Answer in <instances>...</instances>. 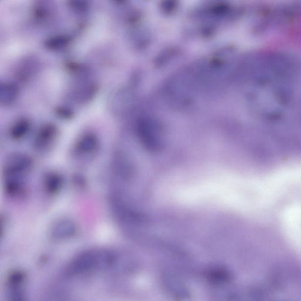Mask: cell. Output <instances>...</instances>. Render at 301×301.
<instances>
[{
	"label": "cell",
	"mask_w": 301,
	"mask_h": 301,
	"mask_svg": "<svg viewBox=\"0 0 301 301\" xmlns=\"http://www.w3.org/2000/svg\"><path fill=\"white\" fill-rule=\"evenodd\" d=\"M117 256L109 250H91L77 256L68 267L71 276L83 275L98 270L109 269L115 266Z\"/></svg>",
	"instance_id": "cell-1"
},
{
	"label": "cell",
	"mask_w": 301,
	"mask_h": 301,
	"mask_svg": "<svg viewBox=\"0 0 301 301\" xmlns=\"http://www.w3.org/2000/svg\"><path fill=\"white\" fill-rule=\"evenodd\" d=\"M136 131L140 142L152 152L162 150L164 145V134L159 122L151 117H142L137 122Z\"/></svg>",
	"instance_id": "cell-2"
},
{
	"label": "cell",
	"mask_w": 301,
	"mask_h": 301,
	"mask_svg": "<svg viewBox=\"0 0 301 301\" xmlns=\"http://www.w3.org/2000/svg\"><path fill=\"white\" fill-rule=\"evenodd\" d=\"M31 158L25 154L14 153L8 158L5 165V174L8 178H21L32 166Z\"/></svg>",
	"instance_id": "cell-3"
},
{
	"label": "cell",
	"mask_w": 301,
	"mask_h": 301,
	"mask_svg": "<svg viewBox=\"0 0 301 301\" xmlns=\"http://www.w3.org/2000/svg\"><path fill=\"white\" fill-rule=\"evenodd\" d=\"M133 101L132 91L129 88H121L110 97L109 108L115 115L126 112L130 108Z\"/></svg>",
	"instance_id": "cell-4"
},
{
	"label": "cell",
	"mask_w": 301,
	"mask_h": 301,
	"mask_svg": "<svg viewBox=\"0 0 301 301\" xmlns=\"http://www.w3.org/2000/svg\"><path fill=\"white\" fill-rule=\"evenodd\" d=\"M58 135L57 128L52 124L44 125L38 130L34 141V147L43 152L52 147Z\"/></svg>",
	"instance_id": "cell-5"
},
{
	"label": "cell",
	"mask_w": 301,
	"mask_h": 301,
	"mask_svg": "<svg viewBox=\"0 0 301 301\" xmlns=\"http://www.w3.org/2000/svg\"><path fill=\"white\" fill-rule=\"evenodd\" d=\"M77 228L70 220L61 219L55 222L50 230V236L55 240L68 239L75 235Z\"/></svg>",
	"instance_id": "cell-6"
},
{
	"label": "cell",
	"mask_w": 301,
	"mask_h": 301,
	"mask_svg": "<svg viewBox=\"0 0 301 301\" xmlns=\"http://www.w3.org/2000/svg\"><path fill=\"white\" fill-rule=\"evenodd\" d=\"M99 148V140L92 133H87L82 136L77 142L76 151L82 156H89L96 153Z\"/></svg>",
	"instance_id": "cell-7"
},
{
	"label": "cell",
	"mask_w": 301,
	"mask_h": 301,
	"mask_svg": "<svg viewBox=\"0 0 301 301\" xmlns=\"http://www.w3.org/2000/svg\"><path fill=\"white\" fill-rule=\"evenodd\" d=\"M113 169L119 177L129 180L133 174V166L129 157L123 153L115 155L112 163Z\"/></svg>",
	"instance_id": "cell-8"
},
{
	"label": "cell",
	"mask_w": 301,
	"mask_h": 301,
	"mask_svg": "<svg viewBox=\"0 0 301 301\" xmlns=\"http://www.w3.org/2000/svg\"><path fill=\"white\" fill-rule=\"evenodd\" d=\"M19 96V89L11 82H3L0 84V104L2 106H10L16 102Z\"/></svg>",
	"instance_id": "cell-9"
},
{
	"label": "cell",
	"mask_w": 301,
	"mask_h": 301,
	"mask_svg": "<svg viewBox=\"0 0 301 301\" xmlns=\"http://www.w3.org/2000/svg\"><path fill=\"white\" fill-rule=\"evenodd\" d=\"M30 129V123L26 119L16 122L12 127L10 135L14 139H20L25 137Z\"/></svg>",
	"instance_id": "cell-10"
},
{
	"label": "cell",
	"mask_w": 301,
	"mask_h": 301,
	"mask_svg": "<svg viewBox=\"0 0 301 301\" xmlns=\"http://www.w3.org/2000/svg\"><path fill=\"white\" fill-rule=\"evenodd\" d=\"M61 184V178L57 174H51L46 179V187L50 192H56L60 188Z\"/></svg>",
	"instance_id": "cell-11"
}]
</instances>
